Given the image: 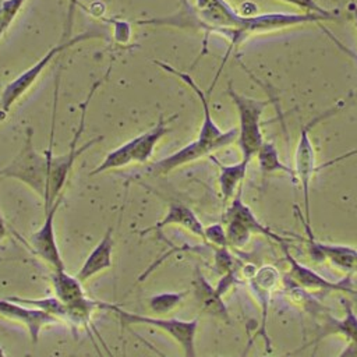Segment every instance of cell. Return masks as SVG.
Wrapping results in <instances>:
<instances>
[{"label": "cell", "mask_w": 357, "mask_h": 357, "mask_svg": "<svg viewBox=\"0 0 357 357\" xmlns=\"http://www.w3.org/2000/svg\"><path fill=\"white\" fill-rule=\"evenodd\" d=\"M61 198H59L53 204V206L47 212H45V220L42 226L36 231H33L28 240L32 251L40 259H43L52 268V271L66 269L54 234V216L59 209V205L61 204Z\"/></svg>", "instance_id": "9"}, {"label": "cell", "mask_w": 357, "mask_h": 357, "mask_svg": "<svg viewBox=\"0 0 357 357\" xmlns=\"http://www.w3.org/2000/svg\"><path fill=\"white\" fill-rule=\"evenodd\" d=\"M103 79L96 81L92 88L89 89L86 99L84 100V103H81V117H79V123L77 126V130L74 132V137L71 139L70 148L66 153L54 156L53 155V145H54V121H56V105H57V91H59V85H56L54 89V107H53V119H52V131H50V139H49V146L46 148V151L43 152L47 158V165H49V173H47V195L46 199L43 202L45 205V212H47L53 204L63 197V188L67 183V178L71 173V169L74 166V162L77 160V158L79 155H82L85 151H88L92 145L100 142L103 139V135L91 138L88 142H85L81 146L78 145V141L81 138V134L84 132V127H85V114H86V109L88 105L92 99V95L95 93V91L98 89V86L100 85Z\"/></svg>", "instance_id": "2"}, {"label": "cell", "mask_w": 357, "mask_h": 357, "mask_svg": "<svg viewBox=\"0 0 357 357\" xmlns=\"http://www.w3.org/2000/svg\"><path fill=\"white\" fill-rule=\"evenodd\" d=\"M243 188H240L230 205L226 208L223 213V226L227 236V243L230 247L243 248L248 244L252 234H262L275 241L280 245L286 244V240L276 233H273L269 227L262 225L251 208L243 201L241 197Z\"/></svg>", "instance_id": "6"}, {"label": "cell", "mask_w": 357, "mask_h": 357, "mask_svg": "<svg viewBox=\"0 0 357 357\" xmlns=\"http://www.w3.org/2000/svg\"><path fill=\"white\" fill-rule=\"evenodd\" d=\"M329 335H342L346 337L347 342H350V340L357 342V315L349 301L344 303V317L343 318L339 319L329 314L324 315V324L321 325V329H319L318 336L315 337L314 343L319 342L322 337H326Z\"/></svg>", "instance_id": "19"}, {"label": "cell", "mask_w": 357, "mask_h": 357, "mask_svg": "<svg viewBox=\"0 0 357 357\" xmlns=\"http://www.w3.org/2000/svg\"><path fill=\"white\" fill-rule=\"evenodd\" d=\"M317 120L305 124L301 127L300 137L296 145L294 152V176L296 180L300 183L301 192L304 197V212H305V222L310 225V188L314 174L321 169L317 166V156L315 149L310 138V127H312Z\"/></svg>", "instance_id": "8"}, {"label": "cell", "mask_w": 357, "mask_h": 357, "mask_svg": "<svg viewBox=\"0 0 357 357\" xmlns=\"http://www.w3.org/2000/svg\"><path fill=\"white\" fill-rule=\"evenodd\" d=\"M167 226H180L187 231H190L191 234L205 241V226L198 219L195 212L190 206L181 202H172L167 208L166 215L159 222H156L152 227L145 229L142 233L160 231Z\"/></svg>", "instance_id": "14"}, {"label": "cell", "mask_w": 357, "mask_h": 357, "mask_svg": "<svg viewBox=\"0 0 357 357\" xmlns=\"http://www.w3.org/2000/svg\"><path fill=\"white\" fill-rule=\"evenodd\" d=\"M176 117H177V114L172 116L170 119H165L163 116H160L158 123L152 128H149L148 131L135 137L132 162L146 163L151 159L153 149H155L156 144L159 142V139H162L166 134H169L172 131V128L169 127V123L173 121Z\"/></svg>", "instance_id": "18"}, {"label": "cell", "mask_w": 357, "mask_h": 357, "mask_svg": "<svg viewBox=\"0 0 357 357\" xmlns=\"http://www.w3.org/2000/svg\"><path fill=\"white\" fill-rule=\"evenodd\" d=\"M205 243L213 247H229L225 226L222 223H213L205 227Z\"/></svg>", "instance_id": "27"}, {"label": "cell", "mask_w": 357, "mask_h": 357, "mask_svg": "<svg viewBox=\"0 0 357 357\" xmlns=\"http://www.w3.org/2000/svg\"><path fill=\"white\" fill-rule=\"evenodd\" d=\"M192 286H194L195 297L199 301V304L202 305V310L206 311L209 315H213L216 318H220V319L229 322V312H227L226 304L223 303V297H220L216 293L215 286H212L205 279V276L202 275V272L198 268L195 269V273H194Z\"/></svg>", "instance_id": "16"}, {"label": "cell", "mask_w": 357, "mask_h": 357, "mask_svg": "<svg viewBox=\"0 0 357 357\" xmlns=\"http://www.w3.org/2000/svg\"><path fill=\"white\" fill-rule=\"evenodd\" d=\"M105 36L103 32L99 31H86L84 33L71 36L67 40H60V43H57L56 46H53L52 49L47 50V53H45L39 61H36L33 66H31L28 70L22 71L20 75H17L13 81H10L4 89L1 91L0 95V121L4 120V117L7 116V113L11 110V107L14 106L15 102H18L31 88L32 85L36 82V79L40 77V74L45 71V68L52 63V60L61 52L75 46L79 42L84 40H89V39H102Z\"/></svg>", "instance_id": "4"}, {"label": "cell", "mask_w": 357, "mask_h": 357, "mask_svg": "<svg viewBox=\"0 0 357 357\" xmlns=\"http://www.w3.org/2000/svg\"><path fill=\"white\" fill-rule=\"evenodd\" d=\"M1 3H3V0H0V11H1Z\"/></svg>", "instance_id": "35"}, {"label": "cell", "mask_w": 357, "mask_h": 357, "mask_svg": "<svg viewBox=\"0 0 357 357\" xmlns=\"http://www.w3.org/2000/svg\"><path fill=\"white\" fill-rule=\"evenodd\" d=\"M215 268L222 275L236 269V261L229 251V247H215Z\"/></svg>", "instance_id": "26"}, {"label": "cell", "mask_w": 357, "mask_h": 357, "mask_svg": "<svg viewBox=\"0 0 357 357\" xmlns=\"http://www.w3.org/2000/svg\"><path fill=\"white\" fill-rule=\"evenodd\" d=\"M32 128L26 127L25 139L11 162L0 167V177L14 178L32 188L45 202L47 195L49 165L45 153H39L32 141Z\"/></svg>", "instance_id": "3"}, {"label": "cell", "mask_w": 357, "mask_h": 357, "mask_svg": "<svg viewBox=\"0 0 357 357\" xmlns=\"http://www.w3.org/2000/svg\"><path fill=\"white\" fill-rule=\"evenodd\" d=\"M236 283H237V278H236V269H234V271L227 272V273H225V275L220 276L218 284L215 286L216 293H218L220 297H223Z\"/></svg>", "instance_id": "28"}, {"label": "cell", "mask_w": 357, "mask_h": 357, "mask_svg": "<svg viewBox=\"0 0 357 357\" xmlns=\"http://www.w3.org/2000/svg\"><path fill=\"white\" fill-rule=\"evenodd\" d=\"M114 248V237H113V227H109L99 243L92 248L88 254L85 261L82 262L81 268L77 272V279L81 283L91 280L92 278L98 276L99 273L107 271L112 266V257Z\"/></svg>", "instance_id": "13"}, {"label": "cell", "mask_w": 357, "mask_h": 357, "mask_svg": "<svg viewBox=\"0 0 357 357\" xmlns=\"http://www.w3.org/2000/svg\"><path fill=\"white\" fill-rule=\"evenodd\" d=\"M26 0H3L0 11V38L7 32Z\"/></svg>", "instance_id": "25"}, {"label": "cell", "mask_w": 357, "mask_h": 357, "mask_svg": "<svg viewBox=\"0 0 357 357\" xmlns=\"http://www.w3.org/2000/svg\"><path fill=\"white\" fill-rule=\"evenodd\" d=\"M211 159L216 163L219 167V176H218V183H219V190L223 197V201H231L236 192L241 188L243 181L247 174V169L250 165V160L247 159H240L238 162L233 165H223L213 156Z\"/></svg>", "instance_id": "17"}, {"label": "cell", "mask_w": 357, "mask_h": 357, "mask_svg": "<svg viewBox=\"0 0 357 357\" xmlns=\"http://www.w3.org/2000/svg\"><path fill=\"white\" fill-rule=\"evenodd\" d=\"M105 350H106V353H107V354H109V357H114V356H113V354H112V351H110V350H109V349H107V347H106V346H105Z\"/></svg>", "instance_id": "34"}, {"label": "cell", "mask_w": 357, "mask_h": 357, "mask_svg": "<svg viewBox=\"0 0 357 357\" xmlns=\"http://www.w3.org/2000/svg\"><path fill=\"white\" fill-rule=\"evenodd\" d=\"M298 218L303 222L300 213H298ZM303 223H304L305 231L308 234V240H307L308 250L314 259H317V261L326 259L335 268L344 272L347 276L357 272V248H353L349 245H342V244H329V243L317 241L312 236L311 226L305 220Z\"/></svg>", "instance_id": "10"}, {"label": "cell", "mask_w": 357, "mask_h": 357, "mask_svg": "<svg viewBox=\"0 0 357 357\" xmlns=\"http://www.w3.org/2000/svg\"><path fill=\"white\" fill-rule=\"evenodd\" d=\"M337 357H357V342H347V344L343 347Z\"/></svg>", "instance_id": "30"}, {"label": "cell", "mask_w": 357, "mask_h": 357, "mask_svg": "<svg viewBox=\"0 0 357 357\" xmlns=\"http://www.w3.org/2000/svg\"><path fill=\"white\" fill-rule=\"evenodd\" d=\"M0 357H8V356L6 354V351H4L1 347H0Z\"/></svg>", "instance_id": "33"}, {"label": "cell", "mask_w": 357, "mask_h": 357, "mask_svg": "<svg viewBox=\"0 0 357 357\" xmlns=\"http://www.w3.org/2000/svg\"><path fill=\"white\" fill-rule=\"evenodd\" d=\"M349 13L354 21L356 29H357V1L356 0H349Z\"/></svg>", "instance_id": "31"}, {"label": "cell", "mask_w": 357, "mask_h": 357, "mask_svg": "<svg viewBox=\"0 0 357 357\" xmlns=\"http://www.w3.org/2000/svg\"><path fill=\"white\" fill-rule=\"evenodd\" d=\"M78 0H68V10H67V21H66V28H64V33L61 36V42L70 39V33H71V26H73V15H74V10L77 6Z\"/></svg>", "instance_id": "29"}, {"label": "cell", "mask_w": 357, "mask_h": 357, "mask_svg": "<svg viewBox=\"0 0 357 357\" xmlns=\"http://www.w3.org/2000/svg\"><path fill=\"white\" fill-rule=\"evenodd\" d=\"M6 236H7V227H6V222L3 219V215L0 212V243L6 238Z\"/></svg>", "instance_id": "32"}, {"label": "cell", "mask_w": 357, "mask_h": 357, "mask_svg": "<svg viewBox=\"0 0 357 357\" xmlns=\"http://www.w3.org/2000/svg\"><path fill=\"white\" fill-rule=\"evenodd\" d=\"M153 63L156 66H159L160 68L169 71L170 74L178 77L197 95V98L201 102V107H202V123L199 126L198 137L192 142L187 144L185 146L180 148L178 151L173 152L172 155H169L163 159H159L155 163L148 166V172L152 176H166L180 166L195 162L204 156H211L213 152H216L222 148H226L237 141L238 128L233 127L227 131L220 130V127L215 123V120L212 117L208 93H205L198 86V84L194 81V78L190 74L183 73V71L172 67L170 64L159 61V60H155Z\"/></svg>", "instance_id": "1"}, {"label": "cell", "mask_w": 357, "mask_h": 357, "mask_svg": "<svg viewBox=\"0 0 357 357\" xmlns=\"http://www.w3.org/2000/svg\"><path fill=\"white\" fill-rule=\"evenodd\" d=\"M50 283L53 287L54 297H57L66 305L81 301L86 297L84 290V283H81L77 276H73L64 271H52Z\"/></svg>", "instance_id": "20"}, {"label": "cell", "mask_w": 357, "mask_h": 357, "mask_svg": "<svg viewBox=\"0 0 357 357\" xmlns=\"http://www.w3.org/2000/svg\"><path fill=\"white\" fill-rule=\"evenodd\" d=\"M282 248L284 251L286 261L290 266L289 276L291 278V282L298 287H301L303 290L305 291H333V290L336 291L337 290V291L354 293L350 287L349 278L343 279L342 282H331L324 276H321L319 273H317L314 269L296 261L294 257L289 252L287 244H282Z\"/></svg>", "instance_id": "12"}, {"label": "cell", "mask_w": 357, "mask_h": 357, "mask_svg": "<svg viewBox=\"0 0 357 357\" xmlns=\"http://www.w3.org/2000/svg\"><path fill=\"white\" fill-rule=\"evenodd\" d=\"M226 92L238 114L237 144L241 151V159L251 162L265 141L261 130V117L269 102L238 93L231 84L227 85Z\"/></svg>", "instance_id": "5"}, {"label": "cell", "mask_w": 357, "mask_h": 357, "mask_svg": "<svg viewBox=\"0 0 357 357\" xmlns=\"http://www.w3.org/2000/svg\"><path fill=\"white\" fill-rule=\"evenodd\" d=\"M280 3L293 6L303 14H315L329 18L331 21H336L339 18V10H329L321 6L317 0H278Z\"/></svg>", "instance_id": "24"}, {"label": "cell", "mask_w": 357, "mask_h": 357, "mask_svg": "<svg viewBox=\"0 0 357 357\" xmlns=\"http://www.w3.org/2000/svg\"><path fill=\"white\" fill-rule=\"evenodd\" d=\"M188 296V290L185 291H163L153 294L148 298V308L159 315L163 317L172 311H174Z\"/></svg>", "instance_id": "23"}, {"label": "cell", "mask_w": 357, "mask_h": 357, "mask_svg": "<svg viewBox=\"0 0 357 357\" xmlns=\"http://www.w3.org/2000/svg\"><path fill=\"white\" fill-rule=\"evenodd\" d=\"M280 279V275L278 269L272 265H264L257 272L254 276L250 278V286L251 290L255 293L258 301L261 303L262 307V324H261V333L266 340L265 335V325H266V315H268V303H269V296L272 290L278 286Z\"/></svg>", "instance_id": "15"}, {"label": "cell", "mask_w": 357, "mask_h": 357, "mask_svg": "<svg viewBox=\"0 0 357 357\" xmlns=\"http://www.w3.org/2000/svg\"><path fill=\"white\" fill-rule=\"evenodd\" d=\"M107 310L113 311L119 317L120 322L124 325H146L163 331L180 346L184 357H197L195 337L198 331V318L178 319L165 317H149L132 311H126L114 304H109Z\"/></svg>", "instance_id": "7"}, {"label": "cell", "mask_w": 357, "mask_h": 357, "mask_svg": "<svg viewBox=\"0 0 357 357\" xmlns=\"http://www.w3.org/2000/svg\"><path fill=\"white\" fill-rule=\"evenodd\" d=\"M0 317L21 324L26 328L32 343H38L45 326L60 324V321L42 310L22 305L11 298H0Z\"/></svg>", "instance_id": "11"}, {"label": "cell", "mask_w": 357, "mask_h": 357, "mask_svg": "<svg viewBox=\"0 0 357 357\" xmlns=\"http://www.w3.org/2000/svg\"><path fill=\"white\" fill-rule=\"evenodd\" d=\"M134 146H135V137L132 139L124 142L123 145L114 148L113 151H110L105 156V159L100 162V165L98 167H95L93 170H91L89 176H96V174L105 173L107 170L120 169V167L127 166L128 163H132Z\"/></svg>", "instance_id": "22"}, {"label": "cell", "mask_w": 357, "mask_h": 357, "mask_svg": "<svg viewBox=\"0 0 357 357\" xmlns=\"http://www.w3.org/2000/svg\"><path fill=\"white\" fill-rule=\"evenodd\" d=\"M255 158H257V162H258L259 172L262 173L264 177H266L269 174H273V173H284V174L293 177V180H296L294 170L290 166H286L280 160L279 151H278L273 141H266L265 139Z\"/></svg>", "instance_id": "21"}]
</instances>
